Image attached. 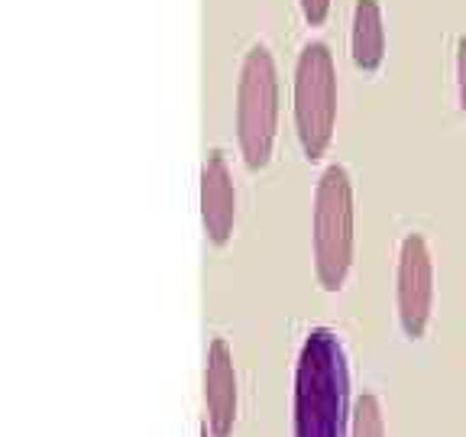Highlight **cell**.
<instances>
[{"label": "cell", "instance_id": "cell-1", "mask_svg": "<svg viewBox=\"0 0 466 437\" xmlns=\"http://www.w3.org/2000/svg\"><path fill=\"white\" fill-rule=\"evenodd\" d=\"M350 366L337 330H308L295 363L291 437H350Z\"/></svg>", "mask_w": 466, "mask_h": 437}, {"label": "cell", "instance_id": "cell-2", "mask_svg": "<svg viewBox=\"0 0 466 437\" xmlns=\"http://www.w3.org/2000/svg\"><path fill=\"white\" fill-rule=\"evenodd\" d=\"M353 233H357V214H353V182L343 166H328L314 191V218H311V243H314V276L324 291H340L353 266Z\"/></svg>", "mask_w": 466, "mask_h": 437}, {"label": "cell", "instance_id": "cell-3", "mask_svg": "<svg viewBox=\"0 0 466 437\" xmlns=\"http://www.w3.org/2000/svg\"><path fill=\"white\" fill-rule=\"evenodd\" d=\"M279 130V72L276 58L262 43L247 52L237 85V146L243 166L262 172L272 162Z\"/></svg>", "mask_w": 466, "mask_h": 437}, {"label": "cell", "instance_id": "cell-4", "mask_svg": "<svg viewBox=\"0 0 466 437\" xmlns=\"http://www.w3.org/2000/svg\"><path fill=\"white\" fill-rule=\"evenodd\" d=\"M295 137L308 162H320L337 127V66L328 43H308L295 62Z\"/></svg>", "mask_w": 466, "mask_h": 437}, {"label": "cell", "instance_id": "cell-5", "mask_svg": "<svg viewBox=\"0 0 466 437\" xmlns=\"http://www.w3.org/2000/svg\"><path fill=\"white\" fill-rule=\"evenodd\" d=\"M395 305H399V324L405 337L421 340L434 308V259L421 233H408L399 247Z\"/></svg>", "mask_w": 466, "mask_h": 437}, {"label": "cell", "instance_id": "cell-6", "mask_svg": "<svg viewBox=\"0 0 466 437\" xmlns=\"http://www.w3.org/2000/svg\"><path fill=\"white\" fill-rule=\"evenodd\" d=\"M204 408H208V428L211 437H230L240 408V389H237V370L233 353L224 337H214L208 347V366H204Z\"/></svg>", "mask_w": 466, "mask_h": 437}, {"label": "cell", "instance_id": "cell-7", "mask_svg": "<svg viewBox=\"0 0 466 437\" xmlns=\"http://www.w3.org/2000/svg\"><path fill=\"white\" fill-rule=\"evenodd\" d=\"M201 224L214 247H227L237 224V188L227 156L211 149L201 166Z\"/></svg>", "mask_w": 466, "mask_h": 437}, {"label": "cell", "instance_id": "cell-8", "mask_svg": "<svg viewBox=\"0 0 466 437\" xmlns=\"http://www.w3.org/2000/svg\"><path fill=\"white\" fill-rule=\"evenodd\" d=\"M350 56L363 72H379L386 58V23L379 0H357L353 4V26H350Z\"/></svg>", "mask_w": 466, "mask_h": 437}, {"label": "cell", "instance_id": "cell-9", "mask_svg": "<svg viewBox=\"0 0 466 437\" xmlns=\"http://www.w3.org/2000/svg\"><path fill=\"white\" fill-rule=\"evenodd\" d=\"M350 437H386V415L372 392H363L353 405V424Z\"/></svg>", "mask_w": 466, "mask_h": 437}, {"label": "cell", "instance_id": "cell-10", "mask_svg": "<svg viewBox=\"0 0 466 437\" xmlns=\"http://www.w3.org/2000/svg\"><path fill=\"white\" fill-rule=\"evenodd\" d=\"M301 16L308 20V26H320L330 14V0H299Z\"/></svg>", "mask_w": 466, "mask_h": 437}, {"label": "cell", "instance_id": "cell-11", "mask_svg": "<svg viewBox=\"0 0 466 437\" xmlns=\"http://www.w3.org/2000/svg\"><path fill=\"white\" fill-rule=\"evenodd\" d=\"M457 95H460V110L466 117V36H460L457 43Z\"/></svg>", "mask_w": 466, "mask_h": 437}]
</instances>
